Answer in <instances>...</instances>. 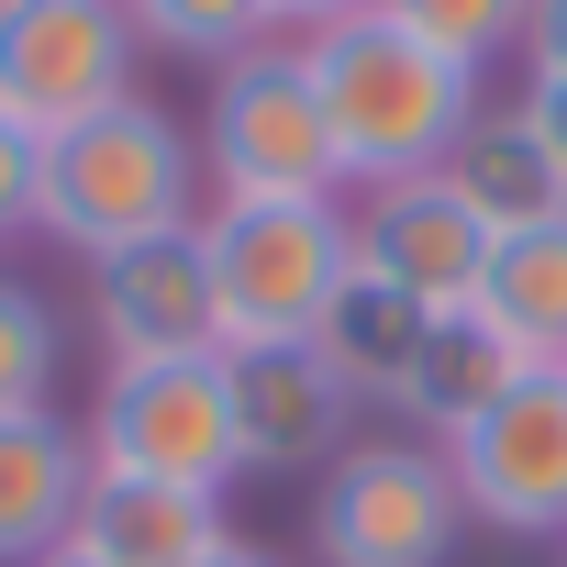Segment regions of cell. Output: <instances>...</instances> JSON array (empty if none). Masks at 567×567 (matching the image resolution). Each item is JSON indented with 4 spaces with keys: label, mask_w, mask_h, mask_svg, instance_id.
I'll return each mask as SVG.
<instances>
[{
    "label": "cell",
    "mask_w": 567,
    "mask_h": 567,
    "mask_svg": "<svg viewBox=\"0 0 567 567\" xmlns=\"http://www.w3.org/2000/svg\"><path fill=\"white\" fill-rule=\"evenodd\" d=\"M312 56V90H323V123H334V156H346V189H390V178H434L478 112V79L456 56H434L423 34H401L390 12H346L323 34H301Z\"/></svg>",
    "instance_id": "obj_1"
},
{
    "label": "cell",
    "mask_w": 567,
    "mask_h": 567,
    "mask_svg": "<svg viewBox=\"0 0 567 567\" xmlns=\"http://www.w3.org/2000/svg\"><path fill=\"white\" fill-rule=\"evenodd\" d=\"M34 223L56 245H79L90 267L123 256V245H156L178 223H200V134L178 112H156L145 90L45 134V189H34Z\"/></svg>",
    "instance_id": "obj_2"
},
{
    "label": "cell",
    "mask_w": 567,
    "mask_h": 567,
    "mask_svg": "<svg viewBox=\"0 0 567 567\" xmlns=\"http://www.w3.org/2000/svg\"><path fill=\"white\" fill-rule=\"evenodd\" d=\"M212 301L223 346H312L323 301L357 278V212L346 200H212Z\"/></svg>",
    "instance_id": "obj_3"
},
{
    "label": "cell",
    "mask_w": 567,
    "mask_h": 567,
    "mask_svg": "<svg viewBox=\"0 0 567 567\" xmlns=\"http://www.w3.org/2000/svg\"><path fill=\"white\" fill-rule=\"evenodd\" d=\"M200 167H212V200H346V156H334L301 34H256L245 56L212 68Z\"/></svg>",
    "instance_id": "obj_4"
},
{
    "label": "cell",
    "mask_w": 567,
    "mask_h": 567,
    "mask_svg": "<svg viewBox=\"0 0 567 567\" xmlns=\"http://www.w3.org/2000/svg\"><path fill=\"white\" fill-rule=\"evenodd\" d=\"M467 534L456 467L434 434H357L312 478V556L323 567H445Z\"/></svg>",
    "instance_id": "obj_5"
},
{
    "label": "cell",
    "mask_w": 567,
    "mask_h": 567,
    "mask_svg": "<svg viewBox=\"0 0 567 567\" xmlns=\"http://www.w3.org/2000/svg\"><path fill=\"white\" fill-rule=\"evenodd\" d=\"M90 478H167V489H234V368L223 357H167V368H112L90 423Z\"/></svg>",
    "instance_id": "obj_6"
},
{
    "label": "cell",
    "mask_w": 567,
    "mask_h": 567,
    "mask_svg": "<svg viewBox=\"0 0 567 567\" xmlns=\"http://www.w3.org/2000/svg\"><path fill=\"white\" fill-rule=\"evenodd\" d=\"M134 101V23L123 0H0V123L34 145Z\"/></svg>",
    "instance_id": "obj_7"
},
{
    "label": "cell",
    "mask_w": 567,
    "mask_h": 567,
    "mask_svg": "<svg viewBox=\"0 0 567 567\" xmlns=\"http://www.w3.org/2000/svg\"><path fill=\"white\" fill-rule=\"evenodd\" d=\"M456 501L489 534H567V368H534L467 434H445Z\"/></svg>",
    "instance_id": "obj_8"
},
{
    "label": "cell",
    "mask_w": 567,
    "mask_h": 567,
    "mask_svg": "<svg viewBox=\"0 0 567 567\" xmlns=\"http://www.w3.org/2000/svg\"><path fill=\"white\" fill-rule=\"evenodd\" d=\"M90 334L112 368H167V357H223V301H212V245L200 223L123 245L90 267Z\"/></svg>",
    "instance_id": "obj_9"
},
{
    "label": "cell",
    "mask_w": 567,
    "mask_h": 567,
    "mask_svg": "<svg viewBox=\"0 0 567 567\" xmlns=\"http://www.w3.org/2000/svg\"><path fill=\"white\" fill-rule=\"evenodd\" d=\"M489 256H501V234L478 223V200L434 167V178H390V189H368V212H357V267L368 278H390L401 301H423V312H467L478 290H489Z\"/></svg>",
    "instance_id": "obj_10"
},
{
    "label": "cell",
    "mask_w": 567,
    "mask_h": 567,
    "mask_svg": "<svg viewBox=\"0 0 567 567\" xmlns=\"http://www.w3.org/2000/svg\"><path fill=\"white\" fill-rule=\"evenodd\" d=\"M234 368V456L267 467V478H301V467H334L357 434H346V379L312 357V346H223Z\"/></svg>",
    "instance_id": "obj_11"
},
{
    "label": "cell",
    "mask_w": 567,
    "mask_h": 567,
    "mask_svg": "<svg viewBox=\"0 0 567 567\" xmlns=\"http://www.w3.org/2000/svg\"><path fill=\"white\" fill-rule=\"evenodd\" d=\"M90 501V445L56 412H12L0 423V567H45L68 545Z\"/></svg>",
    "instance_id": "obj_12"
},
{
    "label": "cell",
    "mask_w": 567,
    "mask_h": 567,
    "mask_svg": "<svg viewBox=\"0 0 567 567\" xmlns=\"http://www.w3.org/2000/svg\"><path fill=\"white\" fill-rule=\"evenodd\" d=\"M68 545L90 567H200L223 545V501L212 489H167V478H90Z\"/></svg>",
    "instance_id": "obj_13"
},
{
    "label": "cell",
    "mask_w": 567,
    "mask_h": 567,
    "mask_svg": "<svg viewBox=\"0 0 567 567\" xmlns=\"http://www.w3.org/2000/svg\"><path fill=\"white\" fill-rule=\"evenodd\" d=\"M523 379H534V357L467 301V312H434V323H423V357H412V379H401L390 412H412V423L445 445V434H467L489 401H512Z\"/></svg>",
    "instance_id": "obj_14"
},
{
    "label": "cell",
    "mask_w": 567,
    "mask_h": 567,
    "mask_svg": "<svg viewBox=\"0 0 567 567\" xmlns=\"http://www.w3.org/2000/svg\"><path fill=\"white\" fill-rule=\"evenodd\" d=\"M445 178L478 200V223H489V234H534V223H556V212H567V167L545 156V134H534V112H523V101H478V112H467V134H456V156H445Z\"/></svg>",
    "instance_id": "obj_15"
},
{
    "label": "cell",
    "mask_w": 567,
    "mask_h": 567,
    "mask_svg": "<svg viewBox=\"0 0 567 567\" xmlns=\"http://www.w3.org/2000/svg\"><path fill=\"white\" fill-rule=\"evenodd\" d=\"M423 301H401L390 278H346V290L323 301V323H312V357L346 379V401H401V379H412V357H423Z\"/></svg>",
    "instance_id": "obj_16"
},
{
    "label": "cell",
    "mask_w": 567,
    "mask_h": 567,
    "mask_svg": "<svg viewBox=\"0 0 567 567\" xmlns=\"http://www.w3.org/2000/svg\"><path fill=\"white\" fill-rule=\"evenodd\" d=\"M478 312H489L534 368H567V212H556V223H534V234H501Z\"/></svg>",
    "instance_id": "obj_17"
},
{
    "label": "cell",
    "mask_w": 567,
    "mask_h": 567,
    "mask_svg": "<svg viewBox=\"0 0 567 567\" xmlns=\"http://www.w3.org/2000/svg\"><path fill=\"white\" fill-rule=\"evenodd\" d=\"M56 312H45V290H34V278H12V267H0V423H12V412H56L45 390H56Z\"/></svg>",
    "instance_id": "obj_18"
},
{
    "label": "cell",
    "mask_w": 567,
    "mask_h": 567,
    "mask_svg": "<svg viewBox=\"0 0 567 567\" xmlns=\"http://www.w3.org/2000/svg\"><path fill=\"white\" fill-rule=\"evenodd\" d=\"M123 23H134V45H167V56L223 68V56H245L267 34V0H123Z\"/></svg>",
    "instance_id": "obj_19"
},
{
    "label": "cell",
    "mask_w": 567,
    "mask_h": 567,
    "mask_svg": "<svg viewBox=\"0 0 567 567\" xmlns=\"http://www.w3.org/2000/svg\"><path fill=\"white\" fill-rule=\"evenodd\" d=\"M379 12H390L401 34H423L434 56H456L467 79H478L501 45H523V0H379Z\"/></svg>",
    "instance_id": "obj_20"
},
{
    "label": "cell",
    "mask_w": 567,
    "mask_h": 567,
    "mask_svg": "<svg viewBox=\"0 0 567 567\" xmlns=\"http://www.w3.org/2000/svg\"><path fill=\"white\" fill-rule=\"evenodd\" d=\"M34 189H45V145H34L23 123H0V234L34 223Z\"/></svg>",
    "instance_id": "obj_21"
},
{
    "label": "cell",
    "mask_w": 567,
    "mask_h": 567,
    "mask_svg": "<svg viewBox=\"0 0 567 567\" xmlns=\"http://www.w3.org/2000/svg\"><path fill=\"white\" fill-rule=\"evenodd\" d=\"M523 68L567 79V0H523Z\"/></svg>",
    "instance_id": "obj_22"
},
{
    "label": "cell",
    "mask_w": 567,
    "mask_h": 567,
    "mask_svg": "<svg viewBox=\"0 0 567 567\" xmlns=\"http://www.w3.org/2000/svg\"><path fill=\"white\" fill-rule=\"evenodd\" d=\"M346 12H379V0H267V34H323Z\"/></svg>",
    "instance_id": "obj_23"
},
{
    "label": "cell",
    "mask_w": 567,
    "mask_h": 567,
    "mask_svg": "<svg viewBox=\"0 0 567 567\" xmlns=\"http://www.w3.org/2000/svg\"><path fill=\"white\" fill-rule=\"evenodd\" d=\"M523 112H534V134H545V156L567 167V79H523Z\"/></svg>",
    "instance_id": "obj_24"
},
{
    "label": "cell",
    "mask_w": 567,
    "mask_h": 567,
    "mask_svg": "<svg viewBox=\"0 0 567 567\" xmlns=\"http://www.w3.org/2000/svg\"><path fill=\"white\" fill-rule=\"evenodd\" d=\"M200 567H278V556H256V545H245V534H223V545H212V556H200Z\"/></svg>",
    "instance_id": "obj_25"
},
{
    "label": "cell",
    "mask_w": 567,
    "mask_h": 567,
    "mask_svg": "<svg viewBox=\"0 0 567 567\" xmlns=\"http://www.w3.org/2000/svg\"><path fill=\"white\" fill-rule=\"evenodd\" d=\"M45 567H90V556H79V545H56V556H45Z\"/></svg>",
    "instance_id": "obj_26"
}]
</instances>
